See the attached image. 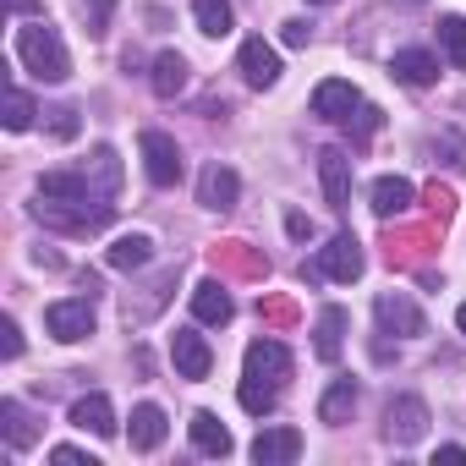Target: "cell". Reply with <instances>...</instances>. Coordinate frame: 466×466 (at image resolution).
I'll list each match as a JSON object with an SVG mask.
<instances>
[{
	"label": "cell",
	"mask_w": 466,
	"mask_h": 466,
	"mask_svg": "<svg viewBox=\"0 0 466 466\" xmlns=\"http://www.w3.org/2000/svg\"><path fill=\"white\" fill-rule=\"evenodd\" d=\"M17 61H23L39 83H66V77H72V56H66L61 34H56L45 17L28 23V28H17Z\"/></svg>",
	"instance_id": "1"
},
{
	"label": "cell",
	"mask_w": 466,
	"mask_h": 466,
	"mask_svg": "<svg viewBox=\"0 0 466 466\" xmlns=\"http://www.w3.org/2000/svg\"><path fill=\"white\" fill-rule=\"evenodd\" d=\"M362 269H368L362 242L351 237V230H340V237H335V242H329L313 264H302V280H340V286H351Z\"/></svg>",
	"instance_id": "2"
},
{
	"label": "cell",
	"mask_w": 466,
	"mask_h": 466,
	"mask_svg": "<svg viewBox=\"0 0 466 466\" xmlns=\"http://www.w3.org/2000/svg\"><path fill=\"white\" fill-rule=\"evenodd\" d=\"M34 219H45V225H56V230H72V237H88V230H105V225H110V203H94V198L50 203V198H39V203H34Z\"/></svg>",
	"instance_id": "3"
},
{
	"label": "cell",
	"mask_w": 466,
	"mask_h": 466,
	"mask_svg": "<svg viewBox=\"0 0 466 466\" xmlns=\"http://www.w3.org/2000/svg\"><path fill=\"white\" fill-rule=\"evenodd\" d=\"M137 148H143V170H148V181L154 187H176L181 181V148H176V137L170 132H159V127H148L143 137H137Z\"/></svg>",
	"instance_id": "4"
},
{
	"label": "cell",
	"mask_w": 466,
	"mask_h": 466,
	"mask_svg": "<svg viewBox=\"0 0 466 466\" xmlns=\"http://www.w3.org/2000/svg\"><path fill=\"white\" fill-rule=\"evenodd\" d=\"M45 329L56 335V340H88L94 335V302L88 297H66V302H50L45 308Z\"/></svg>",
	"instance_id": "5"
},
{
	"label": "cell",
	"mask_w": 466,
	"mask_h": 466,
	"mask_svg": "<svg viewBox=\"0 0 466 466\" xmlns=\"http://www.w3.org/2000/svg\"><path fill=\"white\" fill-rule=\"evenodd\" d=\"M373 313H379V329L384 335H428V319L417 313V302L411 297H400V291H384L379 302H373Z\"/></svg>",
	"instance_id": "6"
},
{
	"label": "cell",
	"mask_w": 466,
	"mask_h": 466,
	"mask_svg": "<svg viewBox=\"0 0 466 466\" xmlns=\"http://www.w3.org/2000/svg\"><path fill=\"white\" fill-rule=\"evenodd\" d=\"M384 433H390L395 444H417V439L428 433V406H422L417 395H395L390 411H384Z\"/></svg>",
	"instance_id": "7"
},
{
	"label": "cell",
	"mask_w": 466,
	"mask_h": 466,
	"mask_svg": "<svg viewBox=\"0 0 466 466\" xmlns=\"http://www.w3.org/2000/svg\"><path fill=\"white\" fill-rule=\"evenodd\" d=\"M170 362H176L181 379H208L214 351H208V340H203L198 329H176V335H170Z\"/></svg>",
	"instance_id": "8"
},
{
	"label": "cell",
	"mask_w": 466,
	"mask_h": 466,
	"mask_svg": "<svg viewBox=\"0 0 466 466\" xmlns=\"http://www.w3.org/2000/svg\"><path fill=\"white\" fill-rule=\"evenodd\" d=\"M319 181H324L329 208H351V154L346 148H324L319 154Z\"/></svg>",
	"instance_id": "9"
},
{
	"label": "cell",
	"mask_w": 466,
	"mask_h": 466,
	"mask_svg": "<svg viewBox=\"0 0 466 466\" xmlns=\"http://www.w3.org/2000/svg\"><path fill=\"white\" fill-rule=\"evenodd\" d=\"M237 192H242V181H237V170L230 165H203V176H198V203L203 208H230L237 203Z\"/></svg>",
	"instance_id": "10"
},
{
	"label": "cell",
	"mask_w": 466,
	"mask_h": 466,
	"mask_svg": "<svg viewBox=\"0 0 466 466\" xmlns=\"http://www.w3.org/2000/svg\"><path fill=\"white\" fill-rule=\"evenodd\" d=\"M248 379L286 384V379H291V351H286L280 340H253V346H248Z\"/></svg>",
	"instance_id": "11"
},
{
	"label": "cell",
	"mask_w": 466,
	"mask_h": 466,
	"mask_svg": "<svg viewBox=\"0 0 466 466\" xmlns=\"http://www.w3.org/2000/svg\"><path fill=\"white\" fill-rule=\"evenodd\" d=\"M242 77H248V88H275V83H280V56H275V45L248 39V45H242Z\"/></svg>",
	"instance_id": "12"
},
{
	"label": "cell",
	"mask_w": 466,
	"mask_h": 466,
	"mask_svg": "<svg viewBox=\"0 0 466 466\" xmlns=\"http://www.w3.org/2000/svg\"><path fill=\"white\" fill-rule=\"evenodd\" d=\"M302 455V433L297 428H264L258 439H253V461L258 466H286V461H297Z\"/></svg>",
	"instance_id": "13"
},
{
	"label": "cell",
	"mask_w": 466,
	"mask_h": 466,
	"mask_svg": "<svg viewBox=\"0 0 466 466\" xmlns=\"http://www.w3.org/2000/svg\"><path fill=\"white\" fill-rule=\"evenodd\" d=\"M357 105H362V94L351 83H340V77H329V83L313 88V116H324V121H346Z\"/></svg>",
	"instance_id": "14"
},
{
	"label": "cell",
	"mask_w": 466,
	"mask_h": 466,
	"mask_svg": "<svg viewBox=\"0 0 466 466\" xmlns=\"http://www.w3.org/2000/svg\"><path fill=\"white\" fill-rule=\"evenodd\" d=\"M72 428H83V433H94V439H110V433H116V406H110V395H83V400H72Z\"/></svg>",
	"instance_id": "15"
},
{
	"label": "cell",
	"mask_w": 466,
	"mask_h": 466,
	"mask_svg": "<svg viewBox=\"0 0 466 466\" xmlns=\"http://www.w3.org/2000/svg\"><path fill=\"white\" fill-rule=\"evenodd\" d=\"M192 313H198V324H230L237 302H230V291H225L219 280H198V291H192Z\"/></svg>",
	"instance_id": "16"
},
{
	"label": "cell",
	"mask_w": 466,
	"mask_h": 466,
	"mask_svg": "<svg viewBox=\"0 0 466 466\" xmlns=\"http://www.w3.org/2000/svg\"><path fill=\"white\" fill-rule=\"evenodd\" d=\"M390 72H395V83H406V88H428V83H439V61H433L428 50H395Z\"/></svg>",
	"instance_id": "17"
},
{
	"label": "cell",
	"mask_w": 466,
	"mask_h": 466,
	"mask_svg": "<svg viewBox=\"0 0 466 466\" xmlns=\"http://www.w3.org/2000/svg\"><path fill=\"white\" fill-rule=\"evenodd\" d=\"M39 198H50V203H77V198H99V192L88 187L83 170H45V176H39Z\"/></svg>",
	"instance_id": "18"
},
{
	"label": "cell",
	"mask_w": 466,
	"mask_h": 466,
	"mask_svg": "<svg viewBox=\"0 0 466 466\" xmlns=\"http://www.w3.org/2000/svg\"><path fill=\"white\" fill-rule=\"evenodd\" d=\"M411 198H417V187H411L406 176H379V181H373V214H379V219L406 214V208H411Z\"/></svg>",
	"instance_id": "19"
},
{
	"label": "cell",
	"mask_w": 466,
	"mask_h": 466,
	"mask_svg": "<svg viewBox=\"0 0 466 466\" xmlns=\"http://www.w3.org/2000/svg\"><path fill=\"white\" fill-rule=\"evenodd\" d=\"M148 83H154V94H159V99H176V94L187 88V56H181V50H159V56H154Z\"/></svg>",
	"instance_id": "20"
},
{
	"label": "cell",
	"mask_w": 466,
	"mask_h": 466,
	"mask_svg": "<svg viewBox=\"0 0 466 466\" xmlns=\"http://www.w3.org/2000/svg\"><path fill=\"white\" fill-rule=\"evenodd\" d=\"M148 258H154V242L143 237V230H132V237H116V242H110V253H105V264H110V269H121V275L143 269Z\"/></svg>",
	"instance_id": "21"
},
{
	"label": "cell",
	"mask_w": 466,
	"mask_h": 466,
	"mask_svg": "<svg viewBox=\"0 0 466 466\" xmlns=\"http://www.w3.org/2000/svg\"><path fill=\"white\" fill-rule=\"evenodd\" d=\"M0 433H6V444H12V450H28V444L39 439V422L28 417V406H23V400H0Z\"/></svg>",
	"instance_id": "22"
},
{
	"label": "cell",
	"mask_w": 466,
	"mask_h": 466,
	"mask_svg": "<svg viewBox=\"0 0 466 466\" xmlns=\"http://www.w3.org/2000/svg\"><path fill=\"white\" fill-rule=\"evenodd\" d=\"M165 411L154 406V400H143L137 411H132V450H159L165 444Z\"/></svg>",
	"instance_id": "23"
},
{
	"label": "cell",
	"mask_w": 466,
	"mask_h": 466,
	"mask_svg": "<svg viewBox=\"0 0 466 466\" xmlns=\"http://www.w3.org/2000/svg\"><path fill=\"white\" fill-rule=\"evenodd\" d=\"M192 23L208 39H225L230 28H237V12H230V0H192Z\"/></svg>",
	"instance_id": "24"
},
{
	"label": "cell",
	"mask_w": 466,
	"mask_h": 466,
	"mask_svg": "<svg viewBox=\"0 0 466 466\" xmlns=\"http://www.w3.org/2000/svg\"><path fill=\"white\" fill-rule=\"evenodd\" d=\"M192 444L203 455H230V428L214 411H192Z\"/></svg>",
	"instance_id": "25"
},
{
	"label": "cell",
	"mask_w": 466,
	"mask_h": 466,
	"mask_svg": "<svg viewBox=\"0 0 466 466\" xmlns=\"http://www.w3.org/2000/svg\"><path fill=\"white\" fill-rule=\"evenodd\" d=\"M428 154H433V165H444V170H466V132H461V127H439V132L428 137Z\"/></svg>",
	"instance_id": "26"
},
{
	"label": "cell",
	"mask_w": 466,
	"mask_h": 466,
	"mask_svg": "<svg viewBox=\"0 0 466 466\" xmlns=\"http://www.w3.org/2000/svg\"><path fill=\"white\" fill-rule=\"evenodd\" d=\"M83 176H88V187H94L99 198H110V192L121 187V159H116V148H94V159L83 165Z\"/></svg>",
	"instance_id": "27"
},
{
	"label": "cell",
	"mask_w": 466,
	"mask_h": 466,
	"mask_svg": "<svg viewBox=\"0 0 466 466\" xmlns=\"http://www.w3.org/2000/svg\"><path fill=\"white\" fill-rule=\"evenodd\" d=\"M351 411H357V384H351V379H335L329 395L319 400V417H324L329 428H340V422H351Z\"/></svg>",
	"instance_id": "28"
},
{
	"label": "cell",
	"mask_w": 466,
	"mask_h": 466,
	"mask_svg": "<svg viewBox=\"0 0 466 466\" xmlns=\"http://www.w3.org/2000/svg\"><path fill=\"white\" fill-rule=\"evenodd\" d=\"M313 335H319V340H313V346H319V357H324V362H335V357H340V335H346V308H324Z\"/></svg>",
	"instance_id": "29"
},
{
	"label": "cell",
	"mask_w": 466,
	"mask_h": 466,
	"mask_svg": "<svg viewBox=\"0 0 466 466\" xmlns=\"http://www.w3.org/2000/svg\"><path fill=\"white\" fill-rule=\"evenodd\" d=\"M439 50L450 56L455 72H466V23L461 17H439Z\"/></svg>",
	"instance_id": "30"
},
{
	"label": "cell",
	"mask_w": 466,
	"mask_h": 466,
	"mask_svg": "<svg viewBox=\"0 0 466 466\" xmlns=\"http://www.w3.org/2000/svg\"><path fill=\"white\" fill-rule=\"evenodd\" d=\"M242 411H253V417H264V411H275V384L269 379H242Z\"/></svg>",
	"instance_id": "31"
},
{
	"label": "cell",
	"mask_w": 466,
	"mask_h": 466,
	"mask_svg": "<svg viewBox=\"0 0 466 466\" xmlns=\"http://www.w3.org/2000/svg\"><path fill=\"white\" fill-rule=\"evenodd\" d=\"M34 116H39V110H34V99H28L23 88H12V94H6V116H0V121H6V132H28V127H34Z\"/></svg>",
	"instance_id": "32"
},
{
	"label": "cell",
	"mask_w": 466,
	"mask_h": 466,
	"mask_svg": "<svg viewBox=\"0 0 466 466\" xmlns=\"http://www.w3.org/2000/svg\"><path fill=\"white\" fill-rule=\"evenodd\" d=\"M379 121H384V116H379L373 105H357V116H346V132L362 143V137H373V132H379Z\"/></svg>",
	"instance_id": "33"
},
{
	"label": "cell",
	"mask_w": 466,
	"mask_h": 466,
	"mask_svg": "<svg viewBox=\"0 0 466 466\" xmlns=\"http://www.w3.org/2000/svg\"><path fill=\"white\" fill-rule=\"evenodd\" d=\"M110 12H116V0H83V17H88V34H94V39H105Z\"/></svg>",
	"instance_id": "34"
},
{
	"label": "cell",
	"mask_w": 466,
	"mask_h": 466,
	"mask_svg": "<svg viewBox=\"0 0 466 466\" xmlns=\"http://www.w3.org/2000/svg\"><path fill=\"white\" fill-rule=\"evenodd\" d=\"M0 357H6V362L23 357V329H17L12 319H0Z\"/></svg>",
	"instance_id": "35"
},
{
	"label": "cell",
	"mask_w": 466,
	"mask_h": 466,
	"mask_svg": "<svg viewBox=\"0 0 466 466\" xmlns=\"http://www.w3.org/2000/svg\"><path fill=\"white\" fill-rule=\"evenodd\" d=\"M50 137H77V110L72 105H61V110H50Z\"/></svg>",
	"instance_id": "36"
},
{
	"label": "cell",
	"mask_w": 466,
	"mask_h": 466,
	"mask_svg": "<svg viewBox=\"0 0 466 466\" xmlns=\"http://www.w3.org/2000/svg\"><path fill=\"white\" fill-rule=\"evenodd\" d=\"M50 461H56V466H99L94 455H83V450H72V444H61V450H50Z\"/></svg>",
	"instance_id": "37"
},
{
	"label": "cell",
	"mask_w": 466,
	"mask_h": 466,
	"mask_svg": "<svg viewBox=\"0 0 466 466\" xmlns=\"http://www.w3.org/2000/svg\"><path fill=\"white\" fill-rule=\"evenodd\" d=\"M280 39H286V45H291V50H302V45H308V39H313V28H308V23H302V17H291V23H286V34H280Z\"/></svg>",
	"instance_id": "38"
},
{
	"label": "cell",
	"mask_w": 466,
	"mask_h": 466,
	"mask_svg": "<svg viewBox=\"0 0 466 466\" xmlns=\"http://www.w3.org/2000/svg\"><path fill=\"white\" fill-rule=\"evenodd\" d=\"M439 461H444V466H466V450H461V444H444Z\"/></svg>",
	"instance_id": "39"
},
{
	"label": "cell",
	"mask_w": 466,
	"mask_h": 466,
	"mask_svg": "<svg viewBox=\"0 0 466 466\" xmlns=\"http://www.w3.org/2000/svg\"><path fill=\"white\" fill-rule=\"evenodd\" d=\"M12 6V17H28V12H39V0H6Z\"/></svg>",
	"instance_id": "40"
},
{
	"label": "cell",
	"mask_w": 466,
	"mask_h": 466,
	"mask_svg": "<svg viewBox=\"0 0 466 466\" xmlns=\"http://www.w3.org/2000/svg\"><path fill=\"white\" fill-rule=\"evenodd\" d=\"M455 324H461V335H466V302H461V313H455Z\"/></svg>",
	"instance_id": "41"
},
{
	"label": "cell",
	"mask_w": 466,
	"mask_h": 466,
	"mask_svg": "<svg viewBox=\"0 0 466 466\" xmlns=\"http://www.w3.org/2000/svg\"><path fill=\"white\" fill-rule=\"evenodd\" d=\"M313 6H329V0H313Z\"/></svg>",
	"instance_id": "42"
}]
</instances>
